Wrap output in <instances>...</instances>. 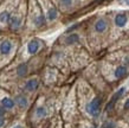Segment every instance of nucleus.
<instances>
[{"mask_svg": "<svg viewBox=\"0 0 129 128\" xmlns=\"http://www.w3.org/2000/svg\"><path fill=\"white\" fill-rule=\"evenodd\" d=\"M17 45L11 38H3L0 40V63L7 62L16 52Z\"/></svg>", "mask_w": 129, "mask_h": 128, "instance_id": "f257e3e1", "label": "nucleus"}, {"mask_svg": "<svg viewBox=\"0 0 129 128\" xmlns=\"http://www.w3.org/2000/svg\"><path fill=\"white\" fill-rule=\"evenodd\" d=\"M39 88H40V78L37 77V76H32V77H26L24 80L19 91L30 96V95H33V94L37 93L39 90Z\"/></svg>", "mask_w": 129, "mask_h": 128, "instance_id": "f03ea898", "label": "nucleus"}, {"mask_svg": "<svg viewBox=\"0 0 129 128\" xmlns=\"http://www.w3.org/2000/svg\"><path fill=\"white\" fill-rule=\"evenodd\" d=\"M101 109H102V97L100 96L92 97L84 106V112L90 117H97L101 114Z\"/></svg>", "mask_w": 129, "mask_h": 128, "instance_id": "7ed1b4c3", "label": "nucleus"}, {"mask_svg": "<svg viewBox=\"0 0 129 128\" xmlns=\"http://www.w3.org/2000/svg\"><path fill=\"white\" fill-rule=\"evenodd\" d=\"M0 106L4 107L8 113L14 112L17 109L12 95L10 93H7L6 90H4L3 88H0Z\"/></svg>", "mask_w": 129, "mask_h": 128, "instance_id": "20e7f679", "label": "nucleus"}, {"mask_svg": "<svg viewBox=\"0 0 129 128\" xmlns=\"http://www.w3.org/2000/svg\"><path fill=\"white\" fill-rule=\"evenodd\" d=\"M30 23H31V26L33 29H37V30H40V29L46 26L47 21H46V18H45V14L42 12V10L39 7L32 13Z\"/></svg>", "mask_w": 129, "mask_h": 128, "instance_id": "39448f33", "label": "nucleus"}, {"mask_svg": "<svg viewBox=\"0 0 129 128\" xmlns=\"http://www.w3.org/2000/svg\"><path fill=\"white\" fill-rule=\"evenodd\" d=\"M13 100H14V103H16V108L18 110H27L28 107H30V97L26 94L21 93V91H18L13 95Z\"/></svg>", "mask_w": 129, "mask_h": 128, "instance_id": "423d86ee", "label": "nucleus"}, {"mask_svg": "<svg viewBox=\"0 0 129 128\" xmlns=\"http://www.w3.org/2000/svg\"><path fill=\"white\" fill-rule=\"evenodd\" d=\"M44 47V42L39 38H31L26 43V54L28 56H36Z\"/></svg>", "mask_w": 129, "mask_h": 128, "instance_id": "0eeeda50", "label": "nucleus"}, {"mask_svg": "<svg viewBox=\"0 0 129 128\" xmlns=\"http://www.w3.org/2000/svg\"><path fill=\"white\" fill-rule=\"evenodd\" d=\"M24 25V16L19 12H14L12 13L11 18H10V21H8V29L11 31H19L20 29L23 27Z\"/></svg>", "mask_w": 129, "mask_h": 128, "instance_id": "6e6552de", "label": "nucleus"}, {"mask_svg": "<svg viewBox=\"0 0 129 128\" xmlns=\"http://www.w3.org/2000/svg\"><path fill=\"white\" fill-rule=\"evenodd\" d=\"M49 116V108L45 103H39L33 109V117L37 121H42L45 120Z\"/></svg>", "mask_w": 129, "mask_h": 128, "instance_id": "1a4fd4ad", "label": "nucleus"}, {"mask_svg": "<svg viewBox=\"0 0 129 128\" xmlns=\"http://www.w3.org/2000/svg\"><path fill=\"white\" fill-rule=\"evenodd\" d=\"M30 65H28V63H20L18 65L16 66V69H14V76L17 78H26L30 74Z\"/></svg>", "mask_w": 129, "mask_h": 128, "instance_id": "9d476101", "label": "nucleus"}, {"mask_svg": "<svg viewBox=\"0 0 129 128\" xmlns=\"http://www.w3.org/2000/svg\"><path fill=\"white\" fill-rule=\"evenodd\" d=\"M125 93V88L124 87H122V88H120V89L116 91V93L113 95V97L110 98V101L108 102V105L106 106V112H110L111 109L115 107V105L117 103V101L121 98L122 96H123V94Z\"/></svg>", "mask_w": 129, "mask_h": 128, "instance_id": "9b49d317", "label": "nucleus"}, {"mask_svg": "<svg viewBox=\"0 0 129 128\" xmlns=\"http://www.w3.org/2000/svg\"><path fill=\"white\" fill-rule=\"evenodd\" d=\"M108 27H109V23L106 18H98L94 24V30L98 35H103L108 30Z\"/></svg>", "mask_w": 129, "mask_h": 128, "instance_id": "f8f14e48", "label": "nucleus"}, {"mask_svg": "<svg viewBox=\"0 0 129 128\" xmlns=\"http://www.w3.org/2000/svg\"><path fill=\"white\" fill-rule=\"evenodd\" d=\"M114 23L117 27L122 29V27H124L128 23V16H127V13L124 12H121V13H117L116 17H115V19H114Z\"/></svg>", "mask_w": 129, "mask_h": 128, "instance_id": "ddd939ff", "label": "nucleus"}, {"mask_svg": "<svg viewBox=\"0 0 129 128\" xmlns=\"http://www.w3.org/2000/svg\"><path fill=\"white\" fill-rule=\"evenodd\" d=\"M127 75H128V68L124 64H120L118 66H116V69L114 71V76H115V78H117V80L124 78Z\"/></svg>", "mask_w": 129, "mask_h": 128, "instance_id": "4468645a", "label": "nucleus"}, {"mask_svg": "<svg viewBox=\"0 0 129 128\" xmlns=\"http://www.w3.org/2000/svg\"><path fill=\"white\" fill-rule=\"evenodd\" d=\"M63 42L65 45H75L79 42V36L77 33H69L68 36H65Z\"/></svg>", "mask_w": 129, "mask_h": 128, "instance_id": "2eb2a0df", "label": "nucleus"}, {"mask_svg": "<svg viewBox=\"0 0 129 128\" xmlns=\"http://www.w3.org/2000/svg\"><path fill=\"white\" fill-rule=\"evenodd\" d=\"M12 16V12L8 10H4V11L0 12V24L1 25H8L10 18Z\"/></svg>", "mask_w": 129, "mask_h": 128, "instance_id": "dca6fc26", "label": "nucleus"}, {"mask_svg": "<svg viewBox=\"0 0 129 128\" xmlns=\"http://www.w3.org/2000/svg\"><path fill=\"white\" fill-rule=\"evenodd\" d=\"M74 4V0H59V5L63 8H70Z\"/></svg>", "mask_w": 129, "mask_h": 128, "instance_id": "f3484780", "label": "nucleus"}, {"mask_svg": "<svg viewBox=\"0 0 129 128\" xmlns=\"http://www.w3.org/2000/svg\"><path fill=\"white\" fill-rule=\"evenodd\" d=\"M115 127H116V123L114 121H107V122L102 124L101 128H115Z\"/></svg>", "mask_w": 129, "mask_h": 128, "instance_id": "a211bd4d", "label": "nucleus"}, {"mask_svg": "<svg viewBox=\"0 0 129 128\" xmlns=\"http://www.w3.org/2000/svg\"><path fill=\"white\" fill-rule=\"evenodd\" d=\"M7 124V117H0V128H5Z\"/></svg>", "mask_w": 129, "mask_h": 128, "instance_id": "6ab92c4d", "label": "nucleus"}, {"mask_svg": "<svg viewBox=\"0 0 129 128\" xmlns=\"http://www.w3.org/2000/svg\"><path fill=\"white\" fill-rule=\"evenodd\" d=\"M11 128H25V127H24L23 123H19V122H17V123H14Z\"/></svg>", "mask_w": 129, "mask_h": 128, "instance_id": "aec40b11", "label": "nucleus"}, {"mask_svg": "<svg viewBox=\"0 0 129 128\" xmlns=\"http://www.w3.org/2000/svg\"><path fill=\"white\" fill-rule=\"evenodd\" d=\"M124 109L125 110H129V98L124 102Z\"/></svg>", "mask_w": 129, "mask_h": 128, "instance_id": "412c9836", "label": "nucleus"}, {"mask_svg": "<svg viewBox=\"0 0 129 128\" xmlns=\"http://www.w3.org/2000/svg\"><path fill=\"white\" fill-rule=\"evenodd\" d=\"M120 3L124 5H129V0H120Z\"/></svg>", "mask_w": 129, "mask_h": 128, "instance_id": "4be33fe9", "label": "nucleus"}]
</instances>
